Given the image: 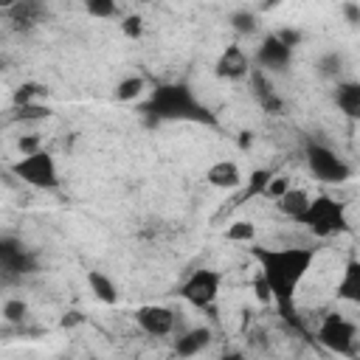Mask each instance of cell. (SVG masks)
I'll return each mask as SVG.
<instances>
[{"mask_svg": "<svg viewBox=\"0 0 360 360\" xmlns=\"http://www.w3.org/2000/svg\"><path fill=\"white\" fill-rule=\"evenodd\" d=\"M250 256L259 264V298L273 301L284 321L295 318V298L307 281L318 248L309 245H250Z\"/></svg>", "mask_w": 360, "mask_h": 360, "instance_id": "1", "label": "cell"}, {"mask_svg": "<svg viewBox=\"0 0 360 360\" xmlns=\"http://www.w3.org/2000/svg\"><path fill=\"white\" fill-rule=\"evenodd\" d=\"M143 115L152 124H205V127H217V115L211 112V107L194 93L191 84L186 82H166L158 84L149 98L143 101Z\"/></svg>", "mask_w": 360, "mask_h": 360, "instance_id": "2", "label": "cell"}, {"mask_svg": "<svg viewBox=\"0 0 360 360\" xmlns=\"http://www.w3.org/2000/svg\"><path fill=\"white\" fill-rule=\"evenodd\" d=\"M295 225H304L312 236L318 239H329L338 233L349 231V211L346 202H340L332 194H315L307 205V211L301 214V219Z\"/></svg>", "mask_w": 360, "mask_h": 360, "instance_id": "3", "label": "cell"}, {"mask_svg": "<svg viewBox=\"0 0 360 360\" xmlns=\"http://www.w3.org/2000/svg\"><path fill=\"white\" fill-rule=\"evenodd\" d=\"M222 281H225V273L217 270V267H197L191 270L183 281H180V298L194 307V309H202V312H211L214 304L219 301V292H222Z\"/></svg>", "mask_w": 360, "mask_h": 360, "instance_id": "4", "label": "cell"}, {"mask_svg": "<svg viewBox=\"0 0 360 360\" xmlns=\"http://www.w3.org/2000/svg\"><path fill=\"white\" fill-rule=\"evenodd\" d=\"M11 174L22 183V186H31L37 191H56L59 188V166H56V158L42 149L37 155H28V158H17L11 166Z\"/></svg>", "mask_w": 360, "mask_h": 360, "instance_id": "5", "label": "cell"}, {"mask_svg": "<svg viewBox=\"0 0 360 360\" xmlns=\"http://www.w3.org/2000/svg\"><path fill=\"white\" fill-rule=\"evenodd\" d=\"M304 163L309 169V174L318 180V183H326V186H340L346 180H352V166L326 143H318V141H309L304 146Z\"/></svg>", "mask_w": 360, "mask_h": 360, "instance_id": "6", "label": "cell"}, {"mask_svg": "<svg viewBox=\"0 0 360 360\" xmlns=\"http://www.w3.org/2000/svg\"><path fill=\"white\" fill-rule=\"evenodd\" d=\"M318 343L323 349H329L332 354H340V357H352L357 352V326L343 315V312H326L318 323V332H315Z\"/></svg>", "mask_w": 360, "mask_h": 360, "instance_id": "7", "label": "cell"}, {"mask_svg": "<svg viewBox=\"0 0 360 360\" xmlns=\"http://www.w3.org/2000/svg\"><path fill=\"white\" fill-rule=\"evenodd\" d=\"M132 321L149 338H169L177 329V312L166 304H141L132 312Z\"/></svg>", "mask_w": 360, "mask_h": 360, "instance_id": "8", "label": "cell"}, {"mask_svg": "<svg viewBox=\"0 0 360 360\" xmlns=\"http://www.w3.org/2000/svg\"><path fill=\"white\" fill-rule=\"evenodd\" d=\"M250 73H253V56L239 42L225 45L214 59V76L222 82H242L250 79Z\"/></svg>", "mask_w": 360, "mask_h": 360, "instance_id": "9", "label": "cell"}, {"mask_svg": "<svg viewBox=\"0 0 360 360\" xmlns=\"http://www.w3.org/2000/svg\"><path fill=\"white\" fill-rule=\"evenodd\" d=\"M253 62H256L259 70H264L267 76H270V73H284V70L290 68V62H292V48L273 31V34L262 37V42H259V48H256V53H253Z\"/></svg>", "mask_w": 360, "mask_h": 360, "instance_id": "10", "label": "cell"}, {"mask_svg": "<svg viewBox=\"0 0 360 360\" xmlns=\"http://www.w3.org/2000/svg\"><path fill=\"white\" fill-rule=\"evenodd\" d=\"M211 340H214L211 326L197 323V326H188V329H183L172 338V352L180 360H191V357H200L211 346Z\"/></svg>", "mask_w": 360, "mask_h": 360, "instance_id": "11", "label": "cell"}, {"mask_svg": "<svg viewBox=\"0 0 360 360\" xmlns=\"http://www.w3.org/2000/svg\"><path fill=\"white\" fill-rule=\"evenodd\" d=\"M205 183L219 191H236L245 186V174L236 160H214L205 169Z\"/></svg>", "mask_w": 360, "mask_h": 360, "instance_id": "12", "label": "cell"}, {"mask_svg": "<svg viewBox=\"0 0 360 360\" xmlns=\"http://www.w3.org/2000/svg\"><path fill=\"white\" fill-rule=\"evenodd\" d=\"M335 298L352 307H360V259H346L335 281Z\"/></svg>", "mask_w": 360, "mask_h": 360, "instance_id": "13", "label": "cell"}, {"mask_svg": "<svg viewBox=\"0 0 360 360\" xmlns=\"http://www.w3.org/2000/svg\"><path fill=\"white\" fill-rule=\"evenodd\" d=\"M250 84H253V96H256V101L262 104L264 112H281V110H284V101H281V96L276 93V84L270 82V76H267L264 70L253 68Z\"/></svg>", "mask_w": 360, "mask_h": 360, "instance_id": "14", "label": "cell"}, {"mask_svg": "<svg viewBox=\"0 0 360 360\" xmlns=\"http://www.w3.org/2000/svg\"><path fill=\"white\" fill-rule=\"evenodd\" d=\"M332 98H335V107H338L346 118L360 121V82H354V79L338 82Z\"/></svg>", "mask_w": 360, "mask_h": 360, "instance_id": "15", "label": "cell"}, {"mask_svg": "<svg viewBox=\"0 0 360 360\" xmlns=\"http://www.w3.org/2000/svg\"><path fill=\"white\" fill-rule=\"evenodd\" d=\"M87 287L96 301H101L107 307L118 304V284L112 281V276H107L101 270H87Z\"/></svg>", "mask_w": 360, "mask_h": 360, "instance_id": "16", "label": "cell"}, {"mask_svg": "<svg viewBox=\"0 0 360 360\" xmlns=\"http://www.w3.org/2000/svg\"><path fill=\"white\" fill-rule=\"evenodd\" d=\"M309 200H312V194L307 191V188H290L278 202H276V208L287 217V219H292V222H298L301 219V214L307 211V205H309Z\"/></svg>", "mask_w": 360, "mask_h": 360, "instance_id": "17", "label": "cell"}, {"mask_svg": "<svg viewBox=\"0 0 360 360\" xmlns=\"http://www.w3.org/2000/svg\"><path fill=\"white\" fill-rule=\"evenodd\" d=\"M143 93H146V79H143L141 73L124 76V79L115 84V90H112L115 101H121V104H132V101H138Z\"/></svg>", "mask_w": 360, "mask_h": 360, "instance_id": "18", "label": "cell"}, {"mask_svg": "<svg viewBox=\"0 0 360 360\" xmlns=\"http://www.w3.org/2000/svg\"><path fill=\"white\" fill-rule=\"evenodd\" d=\"M48 98V87L42 82H22L14 93H11V101L14 107H31V104H42Z\"/></svg>", "mask_w": 360, "mask_h": 360, "instance_id": "19", "label": "cell"}, {"mask_svg": "<svg viewBox=\"0 0 360 360\" xmlns=\"http://www.w3.org/2000/svg\"><path fill=\"white\" fill-rule=\"evenodd\" d=\"M222 236L233 245H256L259 231H256V222H250V219H233V222H228Z\"/></svg>", "mask_w": 360, "mask_h": 360, "instance_id": "20", "label": "cell"}, {"mask_svg": "<svg viewBox=\"0 0 360 360\" xmlns=\"http://www.w3.org/2000/svg\"><path fill=\"white\" fill-rule=\"evenodd\" d=\"M259 14L256 11H250V8H239V11H233L231 14V25H233V31H239V34H256L259 31Z\"/></svg>", "mask_w": 360, "mask_h": 360, "instance_id": "21", "label": "cell"}, {"mask_svg": "<svg viewBox=\"0 0 360 360\" xmlns=\"http://www.w3.org/2000/svg\"><path fill=\"white\" fill-rule=\"evenodd\" d=\"M273 174H276L273 169H256V172H250V177H248V188H245L242 200H250V197H262Z\"/></svg>", "mask_w": 360, "mask_h": 360, "instance_id": "22", "label": "cell"}, {"mask_svg": "<svg viewBox=\"0 0 360 360\" xmlns=\"http://www.w3.org/2000/svg\"><path fill=\"white\" fill-rule=\"evenodd\" d=\"M290 188H292V180H290L287 174H273L270 183H267V188H264V194H262V200H273V202H278Z\"/></svg>", "mask_w": 360, "mask_h": 360, "instance_id": "23", "label": "cell"}, {"mask_svg": "<svg viewBox=\"0 0 360 360\" xmlns=\"http://www.w3.org/2000/svg\"><path fill=\"white\" fill-rule=\"evenodd\" d=\"M28 315V304L22 298H6L3 301V321L6 323H22Z\"/></svg>", "mask_w": 360, "mask_h": 360, "instance_id": "24", "label": "cell"}, {"mask_svg": "<svg viewBox=\"0 0 360 360\" xmlns=\"http://www.w3.org/2000/svg\"><path fill=\"white\" fill-rule=\"evenodd\" d=\"M84 11L90 17H96V20H112V17H118V6L112 0H87L84 3Z\"/></svg>", "mask_w": 360, "mask_h": 360, "instance_id": "25", "label": "cell"}, {"mask_svg": "<svg viewBox=\"0 0 360 360\" xmlns=\"http://www.w3.org/2000/svg\"><path fill=\"white\" fill-rule=\"evenodd\" d=\"M118 25H121V34L127 39H141L143 37V28H146V22H143L141 14H124Z\"/></svg>", "mask_w": 360, "mask_h": 360, "instance_id": "26", "label": "cell"}, {"mask_svg": "<svg viewBox=\"0 0 360 360\" xmlns=\"http://www.w3.org/2000/svg\"><path fill=\"white\" fill-rule=\"evenodd\" d=\"M340 70H343V56H340V53H323V56L318 59V73H321V76L335 79Z\"/></svg>", "mask_w": 360, "mask_h": 360, "instance_id": "27", "label": "cell"}, {"mask_svg": "<svg viewBox=\"0 0 360 360\" xmlns=\"http://www.w3.org/2000/svg\"><path fill=\"white\" fill-rule=\"evenodd\" d=\"M17 152H20V158H28V155H37V152H42L45 146H42V138L37 135V132H28V135H20L17 138Z\"/></svg>", "mask_w": 360, "mask_h": 360, "instance_id": "28", "label": "cell"}, {"mask_svg": "<svg viewBox=\"0 0 360 360\" xmlns=\"http://www.w3.org/2000/svg\"><path fill=\"white\" fill-rule=\"evenodd\" d=\"M51 115V107L48 104H31V107H17V115L20 121H42Z\"/></svg>", "mask_w": 360, "mask_h": 360, "instance_id": "29", "label": "cell"}, {"mask_svg": "<svg viewBox=\"0 0 360 360\" xmlns=\"http://www.w3.org/2000/svg\"><path fill=\"white\" fill-rule=\"evenodd\" d=\"M276 34H278L292 51H295V45H301V39H304V34H301L298 28H281V31H276Z\"/></svg>", "mask_w": 360, "mask_h": 360, "instance_id": "30", "label": "cell"}, {"mask_svg": "<svg viewBox=\"0 0 360 360\" xmlns=\"http://www.w3.org/2000/svg\"><path fill=\"white\" fill-rule=\"evenodd\" d=\"M340 11H343L346 22H352V25H357V22H360V6H357V3H343V6H340Z\"/></svg>", "mask_w": 360, "mask_h": 360, "instance_id": "31", "label": "cell"}, {"mask_svg": "<svg viewBox=\"0 0 360 360\" xmlns=\"http://www.w3.org/2000/svg\"><path fill=\"white\" fill-rule=\"evenodd\" d=\"M253 141H256V135H253L250 129L239 132V138H236V143H239V149H242V152H245V149H250V146H253Z\"/></svg>", "mask_w": 360, "mask_h": 360, "instance_id": "32", "label": "cell"}, {"mask_svg": "<svg viewBox=\"0 0 360 360\" xmlns=\"http://www.w3.org/2000/svg\"><path fill=\"white\" fill-rule=\"evenodd\" d=\"M211 360H248V357H245V352L231 349V352H222V354H217V357H211Z\"/></svg>", "mask_w": 360, "mask_h": 360, "instance_id": "33", "label": "cell"}]
</instances>
